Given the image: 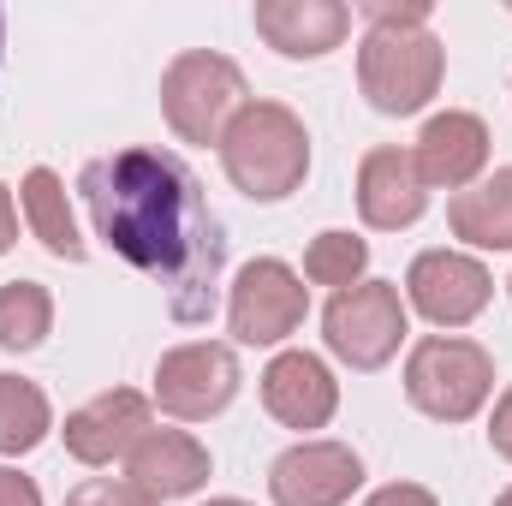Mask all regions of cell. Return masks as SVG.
Instances as JSON below:
<instances>
[{
    "label": "cell",
    "mask_w": 512,
    "mask_h": 506,
    "mask_svg": "<svg viewBox=\"0 0 512 506\" xmlns=\"http://www.w3.org/2000/svg\"><path fill=\"white\" fill-rule=\"evenodd\" d=\"M84 215L96 239L167 292V316L197 328L215 316L221 268H227V227L203 197V179L185 155L131 143L114 155L84 161L78 173Z\"/></svg>",
    "instance_id": "obj_1"
},
{
    "label": "cell",
    "mask_w": 512,
    "mask_h": 506,
    "mask_svg": "<svg viewBox=\"0 0 512 506\" xmlns=\"http://www.w3.org/2000/svg\"><path fill=\"white\" fill-rule=\"evenodd\" d=\"M370 30L358 42V90L387 120H411L441 96L447 48L429 30V0H370Z\"/></svg>",
    "instance_id": "obj_2"
},
{
    "label": "cell",
    "mask_w": 512,
    "mask_h": 506,
    "mask_svg": "<svg viewBox=\"0 0 512 506\" xmlns=\"http://www.w3.org/2000/svg\"><path fill=\"white\" fill-rule=\"evenodd\" d=\"M221 167L239 197L286 203L310 173V131L286 102H251L221 137Z\"/></svg>",
    "instance_id": "obj_3"
},
{
    "label": "cell",
    "mask_w": 512,
    "mask_h": 506,
    "mask_svg": "<svg viewBox=\"0 0 512 506\" xmlns=\"http://www.w3.org/2000/svg\"><path fill=\"white\" fill-rule=\"evenodd\" d=\"M251 108V84L239 72V60L215 54V48H185L167 60L161 72V120L173 126L179 143H197V149H221L227 126Z\"/></svg>",
    "instance_id": "obj_4"
},
{
    "label": "cell",
    "mask_w": 512,
    "mask_h": 506,
    "mask_svg": "<svg viewBox=\"0 0 512 506\" xmlns=\"http://www.w3.org/2000/svg\"><path fill=\"white\" fill-rule=\"evenodd\" d=\"M495 393V358L477 340L429 334L405 358V399L435 423H471Z\"/></svg>",
    "instance_id": "obj_5"
},
{
    "label": "cell",
    "mask_w": 512,
    "mask_h": 506,
    "mask_svg": "<svg viewBox=\"0 0 512 506\" xmlns=\"http://www.w3.org/2000/svg\"><path fill=\"white\" fill-rule=\"evenodd\" d=\"M405 334H411V310H405V298H399L393 280H358V286L334 292L328 310H322L328 352L346 370H364V376L399 358Z\"/></svg>",
    "instance_id": "obj_6"
},
{
    "label": "cell",
    "mask_w": 512,
    "mask_h": 506,
    "mask_svg": "<svg viewBox=\"0 0 512 506\" xmlns=\"http://www.w3.org/2000/svg\"><path fill=\"white\" fill-rule=\"evenodd\" d=\"M304 310H310L304 274L280 256H251L227 292V334L239 346H280L286 334L304 328Z\"/></svg>",
    "instance_id": "obj_7"
},
{
    "label": "cell",
    "mask_w": 512,
    "mask_h": 506,
    "mask_svg": "<svg viewBox=\"0 0 512 506\" xmlns=\"http://www.w3.org/2000/svg\"><path fill=\"white\" fill-rule=\"evenodd\" d=\"M239 387H245L239 352L221 340H185V346L161 352V364H155V405L179 423L221 417L239 399Z\"/></svg>",
    "instance_id": "obj_8"
},
{
    "label": "cell",
    "mask_w": 512,
    "mask_h": 506,
    "mask_svg": "<svg viewBox=\"0 0 512 506\" xmlns=\"http://www.w3.org/2000/svg\"><path fill=\"white\" fill-rule=\"evenodd\" d=\"M495 298V280L489 268L471 251H417L405 268V304L429 322V328H471Z\"/></svg>",
    "instance_id": "obj_9"
},
{
    "label": "cell",
    "mask_w": 512,
    "mask_h": 506,
    "mask_svg": "<svg viewBox=\"0 0 512 506\" xmlns=\"http://www.w3.org/2000/svg\"><path fill=\"white\" fill-rule=\"evenodd\" d=\"M364 489V459L346 441H292L268 465V501L274 506H346Z\"/></svg>",
    "instance_id": "obj_10"
},
{
    "label": "cell",
    "mask_w": 512,
    "mask_h": 506,
    "mask_svg": "<svg viewBox=\"0 0 512 506\" xmlns=\"http://www.w3.org/2000/svg\"><path fill=\"white\" fill-rule=\"evenodd\" d=\"M155 429V405L137 393V387H108V393H96L90 405H78V411H66V453L78 459V465H114V459H126L131 447L143 441Z\"/></svg>",
    "instance_id": "obj_11"
},
{
    "label": "cell",
    "mask_w": 512,
    "mask_h": 506,
    "mask_svg": "<svg viewBox=\"0 0 512 506\" xmlns=\"http://www.w3.org/2000/svg\"><path fill=\"white\" fill-rule=\"evenodd\" d=\"M262 405L280 429H298L310 441V429H328L340 411V381L316 352H274L262 370Z\"/></svg>",
    "instance_id": "obj_12"
},
{
    "label": "cell",
    "mask_w": 512,
    "mask_h": 506,
    "mask_svg": "<svg viewBox=\"0 0 512 506\" xmlns=\"http://www.w3.org/2000/svg\"><path fill=\"white\" fill-rule=\"evenodd\" d=\"M411 161H417V179L429 185V191H471L477 179H483V167H489V126L477 120V114H465V108H447V114H429L423 131H417V149H411Z\"/></svg>",
    "instance_id": "obj_13"
},
{
    "label": "cell",
    "mask_w": 512,
    "mask_h": 506,
    "mask_svg": "<svg viewBox=\"0 0 512 506\" xmlns=\"http://www.w3.org/2000/svg\"><path fill=\"white\" fill-rule=\"evenodd\" d=\"M423 209H429V185L417 179L411 149L382 143V149H370V155L358 161V215H364V227H376V233H405V227L423 221Z\"/></svg>",
    "instance_id": "obj_14"
},
{
    "label": "cell",
    "mask_w": 512,
    "mask_h": 506,
    "mask_svg": "<svg viewBox=\"0 0 512 506\" xmlns=\"http://www.w3.org/2000/svg\"><path fill=\"white\" fill-rule=\"evenodd\" d=\"M251 24L280 60H322L352 36V6H340V0H256Z\"/></svg>",
    "instance_id": "obj_15"
},
{
    "label": "cell",
    "mask_w": 512,
    "mask_h": 506,
    "mask_svg": "<svg viewBox=\"0 0 512 506\" xmlns=\"http://www.w3.org/2000/svg\"><path fill=\"white\" fill-rule=\"evenodd\" d=\"M126 483H137L149 501H185L209 483V447L191 429H149L126 453Z\"/></svg>",
    "instance_id": "obj_16"
},
{
    "label": "cell",
    "mask_w": 512,
    "mask_h": 506,
    "mask_svg": "<svg viewBox=\"0 0 512 506\" xmlns=\"http://www.w3.org/2000/svg\"><path fill=\"white\" fill-rule=\"evenodd\" d=\"M18 209H24V227L54 262H84L90 245L78 233V215H72V197H66V179L54 167H30L24 185H18Z\"/></svg>",
    "instance_id": "obj_17"
},
{
    "label": "cell",
    "mask_w": 512,
    "mask_h": 506,
    "mask_svg": "<svg viewBox=\"0 0 512 506\" xmlns=\"http://www.w3.org/2000/svg\"><path fill=\"white\" fill-rule=\"evenodd\" d=\"M447 227L471 251H512V167H495L471 191H459L447 203Z\"/></svg>",
    "instance_id": "obj_18"
},
{
    "label": "cell",
    "mask_w": 512,
    "mask_h": 506,
    "mask_svg": "<svg viewBox=\"0 0 512 506\" xmlns=\"http://www.w3.org/2000/svg\"><path fill=\"white\" fill-rule=\"evenodd\" d=\"M54 435V405L36 381L0 376V459H24Z\"/></svg>",
    "instance_id": "obj_19"
},
{
    "label": "cell",
    "mask_w": 512,
    "mask_h": 506,
    "mask_svg": "<svg viewBox=\"0 0 512 506\" xmlns=\"http://www.w3.org/2000/svg\"><path fill=\"white\" fill-rule=\"evenodd\" d=\"M54 334V292L42 280H6L0 286V352H36Z\"/></svg>",
    "instance_id": "obj_20"
},
{
    "label": "cell",
    "mask_w": 512,
    "mask_h": 506,
    "mask_svg": "<svg viewBox=\"0 0 512 506\" xmlns=\"http://www.w3.org/2000/svg\"><path fill=\"white\" fill-rule=\"evenodd\" d=\"M364 268H370V245H364L358 233H346V227L316 233L310 251H304V280H310V286H334V292H346V286L364 280Z\"/></svg>",
    "instance_id": "obj_21"
},
{
    "label": "cell",
    "mask_w": 512,
    "mask_h": 506,
    "mask_svg": "<svg viewBox=\"0 0 512 506\" xmlns=\"http://www.w3.org/2000/svg\"><path fill=\"white\" fill-rule=\"evenodd\" d=\"M66 506H161L149 501L137 483H126V477H90V483H78L72 495H66Z\"/></svg>",
    "instance_id": "obj_22"
},
{
    "label": "cell",
    "mask_w": 512,
    "mask_h": 506,
    "mask_svg": "<svg viewBox=\"0 0 512 506\" xmlns=\"http://www.w3.org/2000/svg\"><path fill=\"white\" fill-rule=\"evenodd\" d=\"M0 506H42L36 477H24L18 465H0Z\"/></svg>",
    "instance_id": "obj_23"
},
{
    "label": "cell",
    "mask_w": 512,
    "mask_h": 506,
    "mask_svg": "<svg viewBox=\"0 0 512 506\" xmlns=\"http://www.w3.org/2000/svg\"><path fill=\"white\" fill-rule=\"evenodd\" d=\"M364 506H441V501H435L423 483H387V489H376Z\"/></svg>",
    "instance_id": "obj_24"
},
{
    "label": "cell",
    "mask_w": 512,
    "mask_h": 506,
    "mask_svg": "<svg viewBox=\"0 0 512 506\" xmlns=\"http://www.w3.org/2000/svg\"><path fill=\"white\" fill-rule=\"evenodd\" d=\"M489 447L512 465V387L495 399V417H489Z\"/></svg>",
    "instance_id": "obj_25"
},
{
    "label": "cell",
    "mask_w": 512,
    "mask_h": 506,
    "mask_svg": "<svg viewBox=\"0 0 512 506\" xmlns=\"http://www.w3.org/2000/svg\"><path fill=\"white\" fill-rule=\"evenodd\" d=\"M18 245V203H12V185H0V256Z\"/></svg>",
    "instance_id": "obj_26"
},
{
    "label": "cell",
    "mask_w": 512,
    "mask_h": 506,
    "mask_svg": "<svg viewBox=\"0 0 512 506\" xmlns=\"http://www.w3.org/2000/svg\"><path fill=\"white\" fill-rule=\"evenodd\" d=\"M0 60H6V6H0Z\"/></svg>",
    "instance_id": "obj_27"
},
{
    "label": "cell",
    "mask_w": 512,
    "mask_h": 506,
    "mask_svg": "<svg viewBox=\"0 0 512 506\" xmlns=\"http://www.w3.org/2000/svg\"><path fill=\"white\" fill-rule=\"evenodd\" d=\"M209 506H251V501H239V495H221V501H209Z\"/></svg>",
    "instance_id": "obj_28"
},
{
    "label": "cell",
    "mask_w": 512,
    "mask_h": 506,
    "mask_svg": "<svg viewBox=\"0 0 512 506\" xmlns=\"http://www.w3.org/2000/svg\"><path fill=\"white\" fill-rule=\"evenodd\" d=\"M495 506H512V489H501V495H495Z\"/></svg>",
    "instance_id": "obj_29"
},
{
    "label": "cell",
    "mask_w": 512,
    "mask_h": 506,
    "mask_svg": "<svg viewBox=\"0 0 512 506\" xmlns=\"http://www.w3.org/2000/svg\"><path fill=\"white\" fill-rule=\"evenodd\" d=\"M507 292H512V280H507Z\"/></svg>",
    "instance_id": "obj_30"
}]
</instances>
